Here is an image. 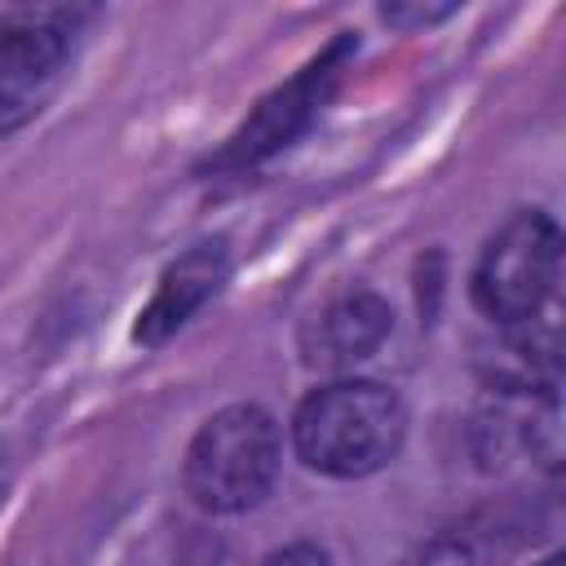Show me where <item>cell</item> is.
Returning <instances> with one entry per match:
<instances>
[{
	"label": "cell",
	"instance_id": "2",
	"mask_svg": "<svg viewBox=\"0 0 566 566\" xmlns=\"http://www.w3.org/2000/svg\"><path fill=\"white\" fill-rule=\"evenodd\" d=\"M279 473V424L252 407L234 402L203 420L186 451V491L208 513H243L261 504Z\"/></svg>",
	"mask_w": 566,
	"mask_h": 566
},
{
	"label": "cell",
	"instance_id": "5",
	"mask_svg": "<svg viewBox=\"0 0 566 566\" xmlns=\"http://www.w3.org/2000/svg\"><path fill=\"white\" fill-rule=\"evenodd\" d=\"M345 49H349V40H336L318 62H310L296 80H287L274 97H265V102L256 106V115L234 133V142L226 146L221 164H252V159H261V155L287 146V142L314 119V111L323 106L327 88L336 84Z\"/></svg>",
	"mask_w": 566,
	"mask_h": 566
},
{
	"label": "cell",
	"instance_id": "7",
	"mask_svg": "<svg viewBox=\"0 0 566 566\" xmlns=\"http://www.w3.org/2000/svg\"><path fill=\"white\" fill-rule=\"evenodd\" d=\"M226 248L221 243H199L190 248L186 256H177L164 274H159V287L150 296V305L142 310L137 318V340L142 345H159L168 340L221 283H226Z\"/></svg>",
	"mask_w": 566,
	"mask_h": 566
},
{
	"label": "cell",
	"instance_id": "4",
	"mask_svg": "<svg viewBox=\"0 0 566 566\" xmlns=\"http://www.w3.org/2000/svg\"><path fill=\"white\" fill-rule=\"evenodd\" d=\"M71 57L62 27L40 18L0 27V137L22 128L57 88Z\"/></svg>",
	"mask_w": 566,
	"mask_h": 566
},
{
	"label": "cell",
	"instance_id": "8",
	"mask_svg": "<svg viewBox=\"0 0 566 566\" xmlns=\"http://www.w3.org/2000/svg\"><path fill=\"white\" fill-rule=\"evenodd\" d=\"M500 535H504L500 526H495V535L486 526H451L447 535H438L424 548L420 566H500L509 553V544H500Z\"/></svg>",
	"mask_w": 566,
	"mask_h": 566
},
{
	"label": "cell",
	"instance_id": "6",
	"mask_svg": "<svg viewBox=\"0 0 566 566\" xmlns=\"http://www.w3.org/2000/svg\"><path fill=\"white\" fill-rule=\"evenodd\" d=\"M389 336V305L367 292V287H349L340 296H332L301 332V349L310 367H354L363 358H371L380 349V340Z\"/></svg>",
	"mask_w": 566,
	"mask_h": 566
},
{
	"label": "cell",
	"instance_id": "1",
	"mask_svg": "<svg viewBox=\"0 0 566 566\" xmlns=\"http://www.w3.org/2000/svg\"><path fill=\"white\" fill-rule=\"evenodd\" d=\"M407 411L398 394L371 380H336L314 389L292 416L296 455L332 478H363L402 447Z\"/></svg>",
	"mask_w": 566,
	"mask_h": 566
},
{
	"label": "cell",
	"instance_id": "10",
	"mask_svg": "<svg viewBox=\"0 0 566 566\" xmlns=\"http://www.w3.org/2000/svg\"><path fill=\"white\" fill-rule=\"evenodd\" d=\"M539 566H566V562H562V557L553 553V557H548V562H539Z\"/></svg>",
	"mask_w": 566,
	"mask_h": 566
},
{
	"label": "cell",
	"instance_id": "9",
	"mask_svg": "<svg viewBox=\"0 0 566 566\" xmlns=\"http://www.w3.org/2000/svg\"><path fill=\"white\" fill-rule=\"evenodd\" d=\"M265 566H327V557H323L314 544H292V548L274 553Z\"/></svg>",
	"mask_w": 566,
	"mask_h": 566
},
{
	"label": "cell",
	"instance_id": "3",
	"mask_svg": "<svg viewBox=\"0 0 566 566\" xmlns=\"http://www.w3.org/2000/svg\"><path fill=\"white\" fill-rule=\"evenodd\" d=\"M562 270V234L544 212H517L482 248L473 270V301L495 323H531L553 296Z\"/></svg>",
	"mask_w": 566,
	"mask_h": 566
}]
</instances>
